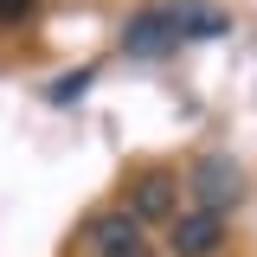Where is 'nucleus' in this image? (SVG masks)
Segmentation results:
<instances>
[{
	"label": "nucleus",
	"mask_w": 257,
	"mask_h": 257,
	"mask_svg": "<svg viewBox=\"0 0 257 257\" xmlns=\"http://www.w3.org/2000/svg\"><path fill=\"white\" fill-rule=\"evenodd\" d=\"M26 7H32V0H0V20H20Z\"/></svg>",
	"instance_id": "8"
},
{
	"label": "nucleus",
	"mask_w": 257,
	"mask_h": 257,
	"mask_svg": "<svg viewBox=\"0 0 257 257\" xmlns=\"http://www.w3.org/2000/svg\"><path fill=\"white\" fill-rule=\"evenodd\" d=\"M174 45H180V32H174L167 0H161V7H142V13H128V26H122V52H128V58H167Z\"/></svg>",
	"instance_id": "3"
},
{
	"label": "nucleus",
	"mask_w": 257,
	"mask_h": 257,
	"mask_svg": "<svg viewBox=\"0 0 257 257\" xmlns=\"http://www.w3.org/2000/svg\"><path fill=\"white\" fill-rule=\"evenodd\" d=\"M219 244H225V219L219 212H180V219L167 225V251L174 257H219Z\"/></svg>",
	"instance_id": "5"
},
{
	"label": "nucleus",
	"mask_w": 257,
	"mask_h": 257,
	"mask_svg": "<svg viewBox=\"0 0 257 257\" xmlns=\"http://www.w3.org/2000/svg\"><path fill=\"white\" fill-rule=\"evenodd\" d=\"M84 244H90V257H148V238H142V225H135V212H96L90 225H84Z\"/></svg>",
	"instance_id": "2"
},
{
	"label": "nucleus",
	"mask_w": 257,
	"mask_h": 257,
	"mask_svg": "<svg viewBox=\"0 0 257 257\" xmlns=\"http://www.w3.org/2000/svg\"><path fill=\"white\" fill-rule=\"evenodd\" d=\"M128 212H135V225H174L180 219V180L174 174H142L135 180V193H128Z\"/></svg>",
	"instance_id": "4"
},
{
	"label": "nucleus",
	"mask_w": 257,
	"mask_h": 257,
	"mask_svg": "<svg viewBox=\"0 0 257 257\" xmlns=\"http://www.w3.org/2000/svg\"><path fill=\"white\" fill-rule=\"evenodd\" d=\"M90 84H96V71H90V64H77V71H64V77H52V90H45V103H58V109H64V103H77V96L90 90Z\"/></svg>",
	"instance_id": "7"
},
{
	"label": "nucleus",
	"mask_w": 257,
	"mask_h": 257,
	"mask_svg": "<svg viewBox=\"0 0 257 257\" xmlns=\"http://www.w3.org/2000/svg\"><path fill=\"white\" fill-rule=\"evenodd\" d=\"M167 13H174V32L180 39H225L231 32V13L219 0H167Z\"/></svg>",
	"instance_id": "6"
},
{
	"label": "nucleus",
	"mask_w": 257,
	"mask_h": 257,
	"mask_svg": "<svg viewBox=\"0 0 257 257\" xmlns=\"http://www.w3.org/2000/svg\"><path fill=\"white\" fill-rule=\"evenodd\" d=\"M187 187H193V199H199V212H231L238 199H244V167L231 155H199L193 161V174H187Z\"/></svg>",
	"instance_id": "1"
}]
</instances>
